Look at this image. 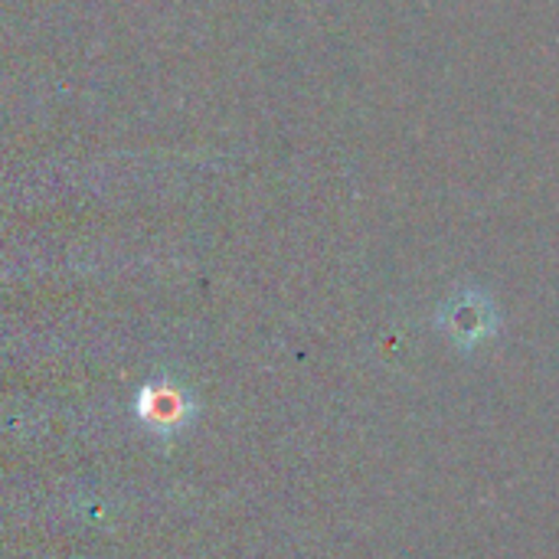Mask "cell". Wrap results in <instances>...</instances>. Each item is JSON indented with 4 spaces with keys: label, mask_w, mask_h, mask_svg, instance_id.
Segmentation results:
<instances>
[{
    "label": "cell",
    "mask_w": 559,
    "mask_h": 559,
    "mask_svg": "<svg viewBox=\"0 0 559 559\" xmlns=\"http://www.w3.org/2000/svg\"><path fill=\"white\" fill-rule=\"evenodd\" d=\"M134 416L144 429H151L154 436L160 439H170L177 432H183L193 416H197V403L193 396L170 383V380H154V383H144L138 390V400H134Z\"/></svg>",
    "instance_id": "6da1fadb"
}]
</instances>
